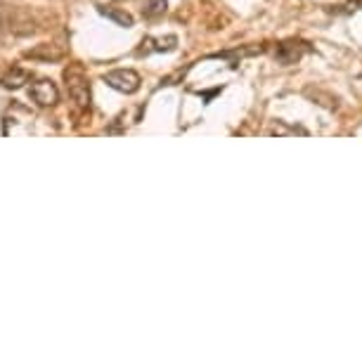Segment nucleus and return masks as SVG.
I'll return each mask as SVG.
<instances>
[{"mask_svg":"<svg viewBox=\"0 0 362 362\" xmlns=\"http://www.w3.org/2000/svg\"><path fill=\"white\" fill-rule=\"evenodd\" d=\"M147 43H152V50H154V53H163V50H173L175 46H177V38L175 36H166V38H156V41H147Z\"/></svg>","mask_w":362,"mask_h":362,"instance_id":"obj_6","label":"nucleus"},{"mask_svg":"<svg viewBox=\"0 0 362 362\" xmlns=\"http://www.w3.org/2000/svg\"><path fill=\"white\" fill-rule=\"evenodd\" d=\"M294 46H296V41H287L277 48V60L282 62V65H294V62L301 60V55L308 50L306 43H301V48H294Z\"/></svg>","mask_w":362,"mask_h":362,"instance_id":"obj_3","label":"nucleus"},{"mask_svg":"<svg viewBox=\"0 0 362 362\" xmlns=\"http://www.w3.org/2000/svg\"><path fill=\"white\" fill-rule=\"evenodd\" d=\"M29 98L34 100L38 107H53V105L60 102V90H57V86L53 83V81L43 79V81H36V83H31Z\"/></svg>","mask_w":362,"mask_h":362,"instance_id":"obj_2","label":"nucleus"},{"mask_svg":"<svg viewBox=\"0 0 362 362\" xmlns=\"http://www.w3.org/2000/svg\"><path fill=\"white\" fill-rule=\"evenodd\" d=\"M100 15H105L107 19H114V22L119 24V27H133V17L128 15V12L123 10H116V8H100Z\"/></svg>","mask_w":362,"mask_h":362,"instance_id":"obj_5","label":"nucleus"},{"mask_svg":"<svg viewBox=\"0 0 362 362\" xmlns=\"http://www.w3.org/2000/svg\"><path fill=\"white\" fill-rule=\"evenodd\" d=\"M163 12H166V0H149L147 8H145V15H147L149 19L161 17Z\"/></svg>","mask_w":362,"mask_h":362,"instance_id":"obj_7","label":"nucleus"},{"mask_svg":"<svg viewBox=\"0 0 362 362\" xmlns=\"http://www.w3.org/2000/svg\"><path fill=\"white\" fill-rule=\"evenodd\" d=\"M105 83L123 95H133L140 90V76L133 69H114L105 76Z\"/></svg>","mask_w":362,"mask_h":362,"instance_id":"obj_1","label":"nucleus"},{"mask_svg":"<svg viewBox=\"0 0 362 362\" xmlns=\"http://www.w3.org/2000/svg\"><path fill=\"white\" fill-rule=\"evenodd\" d=\"M27 81H29V74L24 72V69H19V67L10 69V72L3 76V86H5V88H12V90L22 88L24 83H27Z\"/></svg>","mask_w":362,"mask_h":362,"instance_id":"obj_4","label":"nucleus"}]
</instances>
